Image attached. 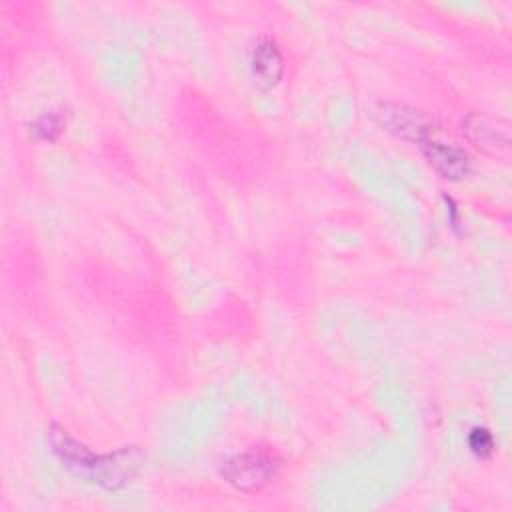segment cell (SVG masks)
I'll return each instance as SVG.
<instances>
[{"mask_svg":"<svg viewBox=\"0 0 512 512\" xmlns=\"http://www.w3.org/2000/svg\"><path fill=\"white\" fill-rule=\"evenodd\" d=\"M50 444L64 466L80 478H86L106 490H118L128 484L142 466V454L136 448H122L114 454L96 456L90 448L74 440L66 430L52 426Z\"/></svg>","mask_w":512,"mask_h":512,"instance_id":"cell-1","label":"cell"},{"mask_svg":"<svg viewBox=\"0 0 512 512\" xmlns=\"http://www.w3.org/2000/svg\"><path fill=\"white\" fill-rule=\"evenodd\" d=\"M222 478L242 492H258L266 488L278 474L276 458L260 448H250L228 458L220 468Z\"/></svg>","mask_w":512,"mask_h":512,"instance_id":"cell-2","label":"cell"},{"mask_svg":"<svg viewBox=\"0 0 512 512\" xmlns=\"http://www.w3.org/2000/svg\"><path fill=\"white\" fill-rule=\"evenodd\" d=\"M374 114L388 132L410 142L422 144L424 140H428L430 132L434 130L432 116H428L426 112L414 106H406L398 102H380Z\"/></svg>","mask_w":512,"mask_h":512,"instance_id":"cell-3","label":"cell"},{"mask_svg":"<svg viewBox=\"0 0 512 512\" xmlns=\"http://www.w3.org/2000/svg\"><path fill=\"white\" fill-rule=\"evenodd\" d=\"M420 146H422L426 160L440 176H444L448 180H462L464 176L470 174L472 162L464 150L450 146V144L430 140V138L424 140Z\"/></svg>","mask_w":512,"mask_h":512,"instance_id":"cell-4","label":"cell"},{"mask_svg":"<svg viewBox=\"0 0 512 512\" xmlns=\"http://www.w3.org/2000/svg\"><path fill=\"white\" fill-rule=\"evenodd\" d=\"M284 74V58L272 40H262L252 52V76L258 86L272 88Z\"/></svg>","mask_w":512,"mask_h":512,"instance_id":"cell-5","label":"cell"},{"mask_svg":"<svg viewBox=\"0 0 512 512\" xmlns=\"http://www.w3.org/2000/svg\"><path fill=\"white\" fill-rule=\"evenodd\" d=\"M32 130H34V134H36L40 140L52 142V140H56V138L62 134V130H64V118H62L60 114H56V112L42 114V116L34 122Z\"/></svg>","mask_w":512,"mask_h":512,"instance_id":"cell-6","label":"cell"},{"mask_svg":"<svg viewBox=\"0 0 512 512\" xmlns=\"http://www.w3.org/2000/svg\"><path fill=\"white\" fill-rule=\"evenodd\" d=\"M468 446L478 458H488L494 452V436L488 428L474 426L468 434Z\"/></svg>","mask_w":512,"mask_h":512,"instance_id":"cell-7","label":"cell"}]
</instances>
